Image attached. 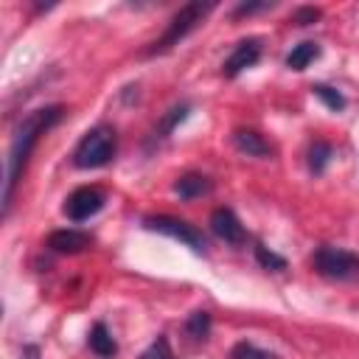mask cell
<instances>
[{
    "mask_svg": "<svg viewBox=\"0 0 359 359\" xmlns=\"http://www.w3.org/2000/svg\"><path fill=\"white\" fill-rule=\"evenodd\" d=\"M233 143H236V149L241 151V154H247V157H269L275 149H272V143L261 135V132H255V129H236L233 132Z\"/></svg>",
    "mask_w": 359,
    "mask_h": 359,
    "instance_id": "obj_10",
    "label": "cell"
},
{
    "mask_svg": "<svg viewBox=\"0 0 359 359\" xmlns=\"http://www.w3.org/2000/svg\"><path fill=\"white\" fill-rule=\"evenodd\" d=\"M140 359H174V351H171L168 337H157V339L140 353Z\"/></svg>",
    "mask_w": 359,
    "mask_h": 359,
    "instance_id": "obj_20",
    "label": "cell"
},
{
    "mask_svg": "<svg viewBox=\"0 0 359 359\" xmlns=\"http://www.w3.org/2000/svg\"><path fill=\"white\" fill-rule=\"evenodd\" d=\"M210 230H213L216 238H222L224 244H233V247L247 241V230H244V224L238 222V216L230 208H216L210 213Z\"/></svg>",
    "mask_w": 359,
    "mask_h": 359,
    "instance_id": "obj_8",
    "label": "cell"
},
{
    "mask_svg": "<svg viewBox=\"0 0 359 359\" xmlns=\"http://www.w3.org/2000/svg\"><path fill=\"white\" fill-rule=\"evenodd\" d=\"M258 59H261V39H258V36H252V39H241V42L233 48V53L224 59V65H222V76L236 79L238 73H244L247 67H252Z\"/></svg>",
    "mask_w": 359,
    "mask_h": 359,
    "instance_id": "obj_7",
    "label": "cell"
},
{
    "mask_svg": "<svg viewBox=\"0 0 359 359\" xmlns=\"http://www.w3.org/2000/svg\"><path fill=\"white\" fill-rule=\"evenodd\" d=\"M210 8H213V3H185V6L171 17V22H168V28L163 31V36L154 39L143 53H146V56H157V53L171 50L174 45H180V39H185V36L205 20V14H208Z\"/></svg>",
    "mask_w": 359,
    "mask_h": 359,
    "instance_id": "obj_2",
    "label": "cell"
},
{
    "mask_svg": "<svg viewBox=\"0 0 359 359\" xmlns=\"http://www.w3.org/2000/svg\"><path fill=\"white\" fill-rule=\"evenodd\" d=\"M90 244H93V236L84 233V230H76V227L53 230V233L48 236V250H53V252H59V255H76V252H84Z\"/></svg>",
    "mask_w": 359,
    "mask_h": 359,
    "instance_id": "obj_9",
    "label": "cell"
},
{
    "mask_svg": "<svg viewBox=\"0 0 359 359\" xmlns=\"http://www.w3.org/2000/svg\"><path fill=\"white\" fill-rule=\"evenodd\" d=\"M210 325H213V317L208 314V311H194L188 320H185V334L191 337V339H196V342H202V339H208V334H210Z\"/></svg>",
    "mask_w": 359,
    "mask_h": 359,
    "instance_id": "obj_16",
    "label": "cell"
},
{
    "mask_svg": "<svg viewBox=\"0 0 359 359\" xmlns=\"http://www.w3.org/2000/svg\"><path fill=\"white\" fill-rule=\"evenodd\" d=\"M317 56H320V45H317V42H300V45H294L292 53L286 56V67H292V70H306Z\"/></svg>",
    "mask_w": 359,
    "mask_h": 359,
    "instance_id": "obj_13",
    "label": "cell"
},
{
    "mask_svg": "<svg viewBox=\"0 0 359 359\" xmlns=\"http://www.w3.org/2000/svg\"><path fill=\"white\" fill-rule=\"evenodd\" d=\"M320 17H323V11L314 8V6H300V8L292 11V22H297V25H311V22H317Z\"/></svg>",
    "mask_w": 359,
    "mask_h": 359,
    "instance_id": "obj_21",
    "label": "cell"
},
{
    "mask_svg": "<svg viewBox=\"0 0 359 359\" xmlns=\"http://www.w3.org/2000/svg\"><path fill=\"white\" fill-rule=\"evenodd\" d=\"M87 345H90V351L95 353V356H101V359H112L115 353H118V342L112 339V334H109V328L98 320L93 328H90V337H87Z\"/></svg>",
    "mask_w": 359,
    "mask_h": 359,
    "instance_id": "obj_12",
    "label": "cell"
},
{
    "mask_svg": "<svg viewBox=\"0 0 359 359\" xmlns=\"http://www.w3.org/2000/svg\"><path fill=\"white\" fill-rule=\"evenodd\" d=\"M210 188H213V182L205 174H196V171H188L174 182V194L180 199H199V196L210 194Z\"/></svg>",
    "mask_w": 359,
    "mask_h": 359,
    "instance_id": "obj_11",
    "label": "cell"
},
{
    "mask_svg": "<svg viewBox=\"0 0 359 359\" xmlns=\"http://www.w3.org/2000/svg\"><path fill=\"white\" fill-rule=\"evenodd\" d=\"M25 359H39V348L36 345H25Z\"/></svg>",
    "mask_w": 359,
    "mask_h": 359,
    "instance_id": "obj_23",
    "label": "cell"
},
{
    "mask_svg": "<svg viewBox=\"0 0 359 359\" xmlns=\"http://www.w3.org/2000/svg\"><path fill=\"white\" fill-rule=\"evenodd\" d=\"M331 157H334V146H331L328 140L317 137V140L309 146V168H311V174H323L325 165L331 163Z\"/></svg>",
    "mask_w": 359,
    "mask_h": 359,
    "instance_id": "obj_14",
    "label": "cell"
},
{
    "mask_svg": "<svg viewBox=\"0 0 359 359\" xmlns=\"http://www.w3.org/2000/svg\"><path fill=\"white\" fill-rule=\"evenodd\" d=\"M188 104H177V107H171L165 115H163V121H160V126H154V132H151V140H163V137H168L171 132H174V126L188 115Z\"/></svg>",
    "mask_w": 359,
    "mask_h": 359,
    "instance_id": "obj_15",
    "label": "cell"
},
{
    "mask_svg": "<svg viewBox=\"0 0 359 359\" xmlns=\"http://www.w3.org/2000/svg\"><path fill=\"white\" fill-rule=\"evenodd\" d=\"M314 269L328 280H356L359 278V255L339 247H320L311 258Z\"/></svg>",
    "mask_w": 359,
    "mask_h": 359,
    "instance_id": "obj_4",
    "label": "cell"
},
{
    "mask_svg": "<svg viewBox=\"0 0 359 359\" xmlns=\"http://www.w3.org/2000/svg\"><path fill=\"white\" fill-rule=\"evenodd\" d=\"M143 227L182 241V244L191 247L196 255L205 252V236H202V230H196V227L188 224L185 219H177V216H168V213H157V216H146V219H143Z\"/></svg>",
    "mask_w": 359,
    "mask_h": 359,
    "instance_id": "obj_5",
    "label": "cell"
},
{
    "mask_svg": "<svg viewBox=\"0 0 359 359\" xmlns=\"http://www.w3.org/2000/svg\"><path fill=\"white\" fill-rule=\"evenodd\" d=\"M255 261H258L264 269H272V272H283V269L289 266L283 255L272 252V250H269V247H264V244H255Z\"/></svg>",
    "mask_w": 359,
    "mask_h": 359,
    "instance_id": "obj_19",
    "label": "cell"
},
{
    "mask_svg": "<svg viewBox=\"0 0 359 359\" xmlns=\"http://www.w3.org/2000/svg\"><path fill=\"white\" fill-rule=\"evenodd\" d=\"M115 149H118V140H115V129H109V126H95V129H90L81 140H79V146H76V151H73V165L76 168H104L107 163H112V157H115Z\"/></svg>",
    "mask_w": 359,
    "mask_h": 359,
    "instance_id": "obj_3",
    "label": "cell"
},
{
    "mask_svg": "<svg viewBox=\"0 0 359 359\" xmlns=\"http://www.w3.org/2000/svg\"><path fill=\"white\" fill-rule=\"evenodd\" d=\"M230 359H278L272 351H264V348H258L255 342H247V339H241V342H236L233 345V351H230Z\"/></svg>",
    "mask_w": 359,
    "mask_h": 359,
    "instance_id": "obj_18",
    "label": "cell"
},
{
    "mask_svg": "<svg viewBox=\"0 0 359 359\" xmlns=\"http://www.w3.org/2000/svg\"><path fill=\"white\" fill-rule=\"evenodd\" d=\"M65 118V107L62 104H48V107H39L34 112H28L14 137H11V149H8V157H6V182H3V216H8V208H11V196H14V188L28 165V157L34 151V146L39 143V137L53 129L59 121Z\"/></svg>",
    "mask_w": 359,
    "mask_h": 359,
    "instance_id": "obj_1",
    "label": "cell"
},
{
    "mask_svg": "<svg viewBox=\"0 0 359 359\" xmlns=\"http://www.w3.org/2000/svg\"><path fill=\"white\" fill-rule=\"evenodd\" d=\"M311 93H314V95H317L328 109H334V112H342V109H345V104H348V101H345V95H342L337 87H328V84H314V87H311Z\"/></svg>",
    "mask_w": 359,
    "mask_h": 359,
    "instance_id": "obj_17",
    "label": "cell"
},
{
    "mask_svg": "<svg viewBox=\"0 0 359 359\" xmlns=\"http://www.w3.org/2000/svg\"><path fill=\"white\" fill-rule=\"evenodd\" d=\"M266 8H272V3H238L236 11H233V17H250V14L266 11Z\"/></svg>",
    "mask_w": 359,
    "mask_h": 359,
    "instance_id": "obj_22",
    "label": "cell"
},
{
    "mask_svg": "<svg viewBox=\"0 0 359 359\" xmlns=\"http://www.w3.org/2000/svg\"><path fill=\"white\" fill-rule=\"evenodd\" d=\"M104 202H107V194H104L101 188H95V185H81V188H76V191L65 199L62 213H65L70 222H87L90 216H95V213L104 208Z\"/></svg>",
    "mask_w": 359,
    "mask_h": 359,
    "instance_id": "obj_6",
    "label": "cell"
}]
</instances>
